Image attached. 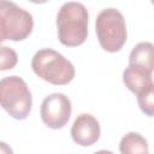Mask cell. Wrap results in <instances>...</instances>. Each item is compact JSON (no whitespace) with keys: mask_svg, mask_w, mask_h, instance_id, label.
Listing matches in <instances>:
<instances>
[{"mask_svg":"<svg viewBox=\"0 0 154 154\" xmlns=\"http://www.w3.org/2000/svg\"><path fill=\"white\" fill-rule=\"evenodd\" d=\"M30 2H34V4H45V2H47V1H49V0H29Z\"/></svg>","mask_w":154,"mask_h":154,"instance_id":"4fadbf2b","label":"cell"},{"mask_svg":"<svg viewBox=\"0 0 154 154\" xmlns=\"http://www.w3.org/2000/svg\"><path fill=\"white\" fill-rule=\"evenodd\" d=\"M129 64L143 67L150 72L154 71V45L150 42H140L130 52Z\"/></svg>","mask_w":154,"mask_h":154,"instance_id":"9c48e42d","label":"cell"},{"mask_svg":"<svg viewBox=\"0 0 154 154\" xmlns=\"http://www.w3.org/2000/svg\"><path fill=\"white\" fill-rule=\"evenodd\" d=\"M31 13L10 0L0 1V37L1 41H23L32 31Z\"/></svg>","mask_w":154,"mask_h":154,"instance_id":"5b68a950","label":"cell"},{"mask_svg":"<svg viewBox=\"0 0 154 154\" xmlns=\"http://www.w3.org/2000/svg\"><path fill=\"white\" fill-rule=\"evenodd\" d=\"M119 150L122 154H148L149 147L147 140L137 134V132H129L120 140Z\"/></svg>","mask_w":154,"mask_h":154,"instance_id":"30bf717a","label":"cell"},{"mask_svg":"<svg viewBox=\"0 0 154 154\" xmlns=\"http://www.w3.org/2000/svg\"><path fill=\"white\" fill-rule=\"evenodd\" d=\"M88 11L81 2H65L57 16L58 37L66 47H77L84 43L88 36Z\"/></svg>","mask_w":154,"mask_h":154,"instance_id":"6da1fadb","label":"cell"},{"mask_svg":"<svg viewBox=\"0 0 154 154\" xmlns=\"http://www.w3.org/2000/svg\"><path fill=\"white\" fill-rule=\"evenodd\" d=\"M100 134L101 130L97 119L89 113L79 114L71 126V137L73 142L82 147L95 144L100 138Z\"/></svg>","mask_w":154,"mask_h":154,"instance_id":"52a82bcc","label":"cell"},{"mask_svg":"<svg viewBox=\"0 0 154 154\" xmlns=\"http://www.w3.org/2000/svg\"><path fill=\"white\" fill-rule=\"evenodd\" d=\"M41 119L51 129L64 128L72 112L70 99L61 93H53L46 96L41 103Z\"/></svg>","mask_w":154,"mask_h":154,"instance_id":"8992f818","label":"cell"},{"mask_svg":"<svg viewBox=\"0 0 154 154\" xmlns=\"http://www.w3.org/2000/svg\"><path fill=\"white\" fill-rule=\"evenodd\" d=\"M140 109L148 117H154V83L152 82L137 94Z\"/></svg>","mask_w":154,"mask_h":154,"instance_id":"8fae6325","label":"cell"},{"mask_svg":"<svg viewBox=\"0 0 154 154\" xmlns=\"http://www.w3.org/2000/svg\"><path fill=\"white\" fill-rule=\"evenodd\" d=\"M95 30L99 43L106 52H119L126 42L125 19L117 8L109 7L102 10L96 17Z\"/></svg>","mask_w":154,"mask_h":154,"instance_id":"3957f363","label":"cell"},{"mask_svg":"<svg viewBox=\"0 0 154 154\" xmlns=\"http://www.w3.org/2000/svg\"><path fill=\"white\" fill-rule=\"evenodd\" d=\"M18 61V57L17 53L6 46L1 47V59H0V70L1 71H6V70H11L16 66Z\"/></svg>","mask_w":154,"mask_h":154,"instance_id":"7c38bea8","label":"cell"},{"mask_svg":"<svg viewBox=\"0 0 154 154\" xmlns=\"http://www.w3.org/2000/svg\"><path fill=\"white\" fill-rule=\"evenodd\" d=\"M0 100L2 108L14 119H25L32 106L31 93L18 76L4 77L0 82Z\"/></svg>","mask_w":154,"mask_h":154,"instance_id":"277c9868","label":"cell"},{"mask_svg":"<svg viewBox=\"0 0 154 154\" xmlns=\"http://www.w3.org/2000/svg\"><path fill=\"white\" fill-rule=\"evenodd\" d=\"M123 82L131 93L137 95L142 89L153 82L152 72L143 67L129 64V66L123 72Z\"/></svg>","mask_w":154,"mask_h":154,"instance_id":"ba28073f","label":"cell"},{"mask_svg":"<svg viewBox=\"0 0 154 154\" xmlns=\"http://www.w3.org/2000/svg\"><path fill=\"white\" fill-rule=\"evenodd\" d=\"M150 2H152V4H153V5H154V0H150Z\"/></svg>","mask_w":154,"mask_h":154,"instance_id":"5bb4252c","label":"cell"},{"mask_svg":"<svg viewBox=\"0 0 154 154\" xmlns=\"http://www.w3.org/2000/svg\"><path fill=\"white\" fill-rule=\"evenodd\" d=\"M31 67L36 76L54 85L69 84L75 78L72 63L51 48L37 51L32 57Z\"/></svg>","mask_w":154,"mask_h":154,"instance_id":"7a4b0ae2","label":"cell"}]
</instances>
